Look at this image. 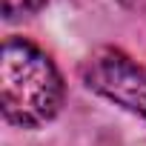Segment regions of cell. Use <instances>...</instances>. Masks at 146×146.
I'll return each mask as SVG.
<instances>
[{
  "label": "cell",
  "mask_w": 146,
  "mask_h": 146,
  "mask_svg": "<svg viewBox=\"0 0 146 146\" xmlns=\"http://www.w3.org/2000/svg\"><path fill=\"white\" fill-rule=\"evenodd\" d=\"M0 106L9 123L37 129L63 106V78L52 57L23 40L9 37L0 54Z\"/></svg>",
  "instance_id": "obj_1"
},
{
  "label": "cell",
  "mask_w": 146,
  "mask_h": 146,
  "mask_svg": "<svg viewBox=\"0 0 146 146\" xmlns=\"http://www.w3.org/2000/svg\"><path fill=\"white\" fill-rule=\"evenodd\" d=\"M83 83L100 98L146 120V66L115 46L92 52L80 66Z\"/></svg>",
  "instance_id": "obj_2"
},
{
  "label": "cell",
  "mask_w": 146,
  "mask_h": 146,
  "mask_svg": "<svg viewBox=\"0 0 146 146\" xmlns=\"http://www.w3.org/2000/svg\"><path fill=\"white\" fill-rule=\"evenodd\" d=\"M46 0H0V6H3V15L9 20L15 17H23V15H35Z\"/></svg>",
  "instance_id": "obj_3"
}]
</instances>
